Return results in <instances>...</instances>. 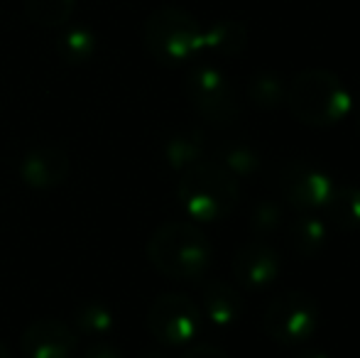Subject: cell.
I'll use <instances>...</instances> for the list:
<instances>
[{
  "label": "cell",
  "mask_w": 360,
  "mask_h": 358,
  "mask_svg": "<svg viewBox=\"0 0 360 358\" xmlns=\"http://www.w3.org/2000/svg\"><path fill=\"white\" fill-rule=\"evenodd\" d=\"M328 211L331 224H336L341 231H358L360 229V186L358 184H341L333 186V194L328 204L323 206Z\"/></svg>",
  "instance_id": "obj_16"
},
{
  "label": "cell",
  "mask_w": 360,
  "mask_h": 358,
  "mask_svg": "<svg viewBox=\"0 0 360 358\" xmlns=\"http://www.w3.org/2000/svg\"><path fill=\"white\" fill-rule=\"evenodd\" d=\"M287 108L299 123L311 128H331L351 110V94L333 72L309 69L289 82Z\"/></svg>",
  "instance_id": "obj_2"
},
{
  "label": "cell",
  "mask_w": 360,
  "mask_h": 358,
  "mask_svg": "<svg viewBox=\"0 0 360 358\" xmlns=\"http://www.w3.org/2000/svg\"><path fill=\"white\" fill-rule=\"evenodd\" d=\"M162 155L165 162L176 172H184L186 167L201 162L204 155V135L199 130H179V133L169 135L167 143L162 145Z\"/></svg>",
  "instance_id": "obj_14"
},
{
  "label": "cell",
  "mask_w": 360,
  "mask_h": 358,
  "mask_svg": "<svg viewBox=\"0 0 360 358\" xmlns=\"http://www.w3.org/2000/svg\"><path fill=\"white\" fill-rule=\"evenodd\" d=\"M297 358H331V356L321 354V351H304V354H299Z\"/></svg>",
  "instance_id": "obj_25"
},
{
  "label": "cell",
  "mask_w": 360,
  "mask_h": 358,
  "mask_svg": "<svg viewBox=\"0 0 360 358\" xmlns=\"http://www.w3.org/2000/svg\"><path fill=\"white\" fill-rule=\"evenodd\" d=\"M248 96L260 110H277L287 101V84L275 72H257L248 82Z\"/></svg>",
  "instance_id": "obj_19"
},
{
  "label": "cell",
  "mask_w": 360,
  "mask_h": 358,
  "mask_svg": "<svg viewBox=\"0 0 360 358\" xmlns=\"http://www.w3.org/2000/svg\"><path fill=\"white\" fill-rule=\"evenodd\" d=\"M233 277L248 290H265L280 277V255L265 241L243 243L233 255Z\"/></svg>",
  "instance_id": "obj_10"
},
{
  "label": "cell",
  "mask_w": 360,
  "mask_h": 358,
  "mask_svg": "<svg viewBox=\"0 0 360 358\" xmlns=\"http://www.w3.org/2000/svg\"><path fill=\"white\" fill-rule=\"evenodd\" d=\"M176 196L194 224H216L236 209L238 179L218 162L201 160L181 172Z\"/></svg>",
  "instance_id": "obj_3"
},
{
  "label": "cell",
  "mask_w": 360,
  "mask_h": 358,
  "mask_svg": "<svg viewBox=\"0 0 360 358\" xmlns=\"http://www.w3.org/2000/svg\"><path fill=\"white\" fill-rule=\"evenodd\" d=\"M143 358H165V356H160V354H152V351H150V354H145Z\"/></svg>",
  "instance_id": "obj_27"
},
{
  "label": "cell",
  "mask_w": 360,
  "mask_h": 358,
  "mask_svg": "<svg viewBox=\"0 0 360 358\" xmlns=\"http://www.w3.org/2000/svg\"><path fill=\"white\" fill-rule=\"evenodd\" d=\"M204 312L216 326H233L243 314V297L228 282L214 280L204 285Z\"/></svg>",
  "instance_id": "obj_12"
},
{
  "label": "cell",
  "mask_w": 360,
  "mask_h": 358,
  "mask_svg": "<svg viewBox=\"0 0 360 358\" xmlns=\"http://www.w3.org/2000/svg\"><path fill=\"white\" fill-rule=\"evenodd\" d=\"M76 0H22L25 18L44 30L62 27L74 15Z\"/></svg>",
  "instance_id": "obj_18"
},
{
  "label": "cell",
  "mask_w": 360,
  "mask_h": 358,
  "mask_svg": "<svg viewBox=\"0 0 360 358\" xmlns=\"http://www.w3.org/2000/svg\"><path fill=\"white\" fill-rule=\"evenodd\" d=\"M59 57L72 67H81V64L91 62V57L98 49V39L89 27H72L59 37L57 42Z\"/></svg>",
  "instance_id": "obj_20"
},
{
  "label": "cell",
  "mask_w": 360,
  "mask_h": 358,
  "mask_svg": "<svg viewBox=\"0 0 360 358\" xmlns=\"http://www.w3.org/2000/svg\"><path fill=\"white\" fill-rule=\"evenodd\" d=\"M319 326V305L307 292H285L275 297L265 312V331L282 346H299L314 336Z\"/></svg>",
  "instance_id": "obj_5"
},
{
  "label": "cell",
  "mask_w": 360,
  "mask_h": 358,
  "mask_svg": "<svg viewBox=\"0 0 360 358\" xmlns=\"http://www.w3.org/2000/svg\"><path fill=\"white\" fill-rule=\"evenodd\" d=\"M181 358H231L226 351L216 349V346H209V344H199L194 349H189L186 354H181Z\"/></svg>",
  "instance_id": "obj_24"
},
{
  "label": "cell",
  "mask_w": 360,
  "mask_h": 358,
  "mask_svg": "<svg viewBox=\"0 0 360 358\" xmlns=\"http://www.w3.org/2000/svg\"><path fill=\"white\" fill-rule=\"evenodd\" d=\"M0 358H13V356H10V351H8V346H5V344H0Z\"/></svg>",
  "instance_id": "obj_26"
},
{
  "label": "cell",
  "mask_w": 360,
  "mask_h": 358,
  "mask_svg": "<svg viewBox=\"0 0 360 358\" xmlns=\"http://www.w3.org/2000/svg\"><path fill=\"white\" fill-rule=\"evenodd\" d=\"M358 133H360V108H358Z\"/></svg>",
  "instance_id": "obj_28"
},
{
  "label": "cell",
  "mask_w": 360,
  "mask_h": 358,
  "mask_svg": "<svg viewBox=\"0 0 360 358\" xmlns=\"http://www.w3.org/2000/svg\"><path fill=\"white\" fill-rule=\"evenodd\" d=\"M282 196L292 209L311 214L328 204L333 194V179L321 167L309 162H294L282 172Z\"/></svg>",
  "instance_id": "obj_8"
},
{
  "label": "cell",
  "mask_w": 360,
  "mask_h": 358,
  "mask_svg": "<svg viewBox=\"0 0 360 358\" xmlns=\"http://www.w3.org/2000/svg\"><path fill=\"white\" fill-rule=\"evenodd\" d=\"M147 329L160 344H191L201 331V309L181 292H165L147 309Z\"/></svg>",
  "instance_id": "obj_6"
},
{
  "label": "cell",
  "mask_w": 360,
  "mask_h": 358,
  "mask_svg": "<svg viewBox=\"0 0 360 358\" xmlns=\"http://www.w3.org/2000/svg\"><path fill=\"white\" fill-rule=\"evenodd\" d=\"M194 110L211 125H231L238 118V98L231 82L223 77L221 69L199 64L186 74L184 82Z\"/></svg>",
  "instance_id": "obj_7"
},
{
  "label": "cell",
  "mask_w": 360,
  "mask_h": 358,
  "mask_svg": "<svg viewBox=\"0 0 360 358\" xmlns=\"http://www.w3.org/2000/svg\"><path fill=\"white\" fill-rule=\"evenodd\" d=\"M81 358H123V354L115 346L105 344V341H94V344L86 346Z\"/></svg>",
  "instance_id": "obj_23"
},
{
  "label": "cell",
  "mask_w": 360,
  "mask_h": 358,
  "mask_svg": "<svg viewBox=\"0 0 360 358\" xmlns=\"http://www.w3.org/2000/svg\"><path fill=\"white\" fill-rule=\"evenodd\" d=\"M74 324L89 339H103V336H108L113 331L115 317L113 309L105 302L89 300V302H81L74 309Z\"/></svg>",
  "instance_id": "obj_17"
},
{
  "label": "cell",
  "mask_w": 360,
  "mask_h": 358,
  "mask_svg": "<svg viewBox=\"0 0 360 358\" xmlns=\"http://www.w3.org/2000/svg\"><path fill=\"white\" fill-rule=\"evenodd\" d=\"M248 44V30L238 20H221L204 30V49L218 57H238Z\"/></svg>",
  "instance_id": "obj_15"
},
{
  "label": "cell",
  "mask_w": 360,
  "mask_h": 358,
  "mask_svg": "<svg viewBox=\"0 0 360 358\" xmlns=\"http://www.w3.org/2000/svg\"><path fill=\"white\" fill-rule=\"evenodd\" d=\"M282 206L277 201H257L250 211V229L255 236H272L282 226Z\"/></svg>",
  "instance_id": "obj_22"
},
{
  "label": "cell",
  "mask_w": 360,
  "mask_h": 358,
  "mask_svg": "<svg viewBox=\"0 0 360 358\" xmlns=\"http://www.w3.org/2000/svg\"><path fill=\"white\" fill-rule=\"evenodd\" d=\"M218 165L233 177H252L260 170V155L248 143H226L218 155Z\"/></svg>",
  "instance_id": "obj_21"
},
{
  "label": "cell",
  "mask_w": 360,
  "mask_h": 358,
  "mask_svg": "<svg viewBox=\"0 0 360 358\" xmlns=\"http://www.w3.org/2000/svg\"><path fill=\"white\" fill-rule=\"evenodd\" d=\"M72 160L69 153L59 145H34L20 160V177L32 189H57L69 177Z\"/></svg>",
  "instance_id": "obj_9"
},
{
  "label": "cell",
  "mask_w": 360,
  "mask_h": 358,
  "mask_svg": "<svg viewBox=\"0 0 360 358\" xmlns=\"http://www.w3.org/2000/svg\"><path fill=\"white\" fill-rule=\"evenodd\" d=\"M152 268L172 280H199L211 268V243L189 221H167L147 241Z\"/></svg>",
  "instance_id": "obj_1"
},
{
  "label": "cell",
  "mask_w": 360,
  "mask_h": 358,
  "mask_svg": "<svg viewBox=\"0 0 360 358\" xmlns=\"http://www.w3.org/2000/svg\"><path fill=\"white\" fill-rule=\"evenodd\" d=\"M20 349L25 358H74L76 334L64 321L39 319L22 331Z\"/></svg>",
  "instance_id": "obj_11"
},
{
  "label": "cell",
  "mask_w": 360,
  "mask_h": 358,
  "mask_svg": "<svg viewBox=\"0 0 360 358\" xmlns=\"http://www.w3.org/2000/svg\"><path fill=\"white\" fill-rule=\"evenodd\" d=\"M289 245L302 258H311L319 250H323L328 238V229L319 216L314 214H299L287 229Z\"/></svg>",
  "instance_id": "obj_13"
},
{
  "label": "cell",
  "mask_w": 360,
  "mask_h": 358,
  "mask_svg": "<svg viewBox=\"0 0 360 358\" xmlns=\"http://www.w3.org/2000/svg\"><path fill=\"white\" fill-rule=\"evenodd\" d=\"M145 47L165 67H179L204 52V30L191 13L165 5L147 15L143 25Z\"/></svg>",
  "instance_id": "obj_4"
}]
</instances>
